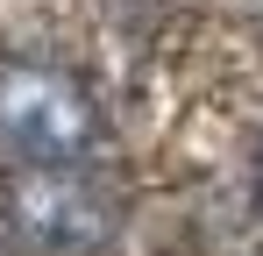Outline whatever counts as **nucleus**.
<instances>
[{"mask_svg":"<svg viewBox=\"0 0 263 256\" xmlns=\"http://www.w3.org/2000/svg\"><path fill=\"white\" fill-rule=\"evenodd\" d=\"M114 192L92 171L14 164L0 171V235L29 256H92L114 242Z\"/></svg>","mask_w":263,"mask_h":256,"instance_id":"nucleus-2","label":"nucleus"},{"mask_svg":"<svg viewBox=\"0 0 263 256\" xmlns=\"http://www.w3.org/2000/svg\"><path fill=\"white\" fill-rule=\"evenodd\" d=\"M0 150L14 164H57V171H92L107 150V114L71 79L64 64L43 57H7L0 64Z\"/></svg>","mask_w":263,"mask_h":256,"instance_id":"nucleus-1","label":"nucleus"},{"mask_svg":"<svg viewBox=\"0 0 263 256\" xmlns=\"http://www.w3.org/2000/svg\"><path fill=\"white\" fill-rule=\"evenodd\" d=\"M256 199H263V135H256Z\"/></svg>","mask_w":263,"mask_h":256,"instance_id":"nucleus-3","label":"nucleus"}]
</instances>
